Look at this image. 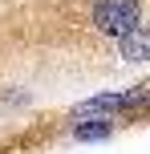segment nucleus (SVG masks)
I'll list each match as a JSON object with an SVG mask.
<instances>
[{"label":"nucleus","instance_id":"obj_3","mask_svg":"<svg viewBox=\"0 0 150 154\" xmlns=\"http://www.w3.org/2000/svg\"><path fill=\"white\" fill-rule=\"evenodd\" d=\"M122 57L126 61H146L150 57V29L146 24H138L130 37H122Z\"/></svg>","mask_w":150,"mask_h":154},{"label":"nucleus","instance_id":"obj_1","mask_svg":"<svg viewBox=\"0 0 150 154\" xmlns=\"http://www.w3.org/2000/svg\"><path fill=\"white\" fill-rule=\"evenodd\" d=\"M93 24L106 32V37H130V32L138 29V0H97L93 8Z\"/></svg>","mask_w":150,"mask_h":154},{"label":"nucleus","instance_id":"obj_2","mask_svg":"<svg viewBox=\"0 0 150 154\" xmlns=\"http://www.w3.org/2000/svg\"><path fill=\"white\" fill-rule=\"evenodd\" d=\"M146 101V89H126V93H102V97H89L77 106V114H114V109H134Z\"/></svg>","mask_w":150,"mask_h":154},{"label":"nucleus","instance_id":"obj_4","mask_svg":"<svg viewBox=\"0 0 150 154\" xmlns=\"http://www.w3.org/2000/svg\"><path fill=\"white\" fill-rule=\"evenodd\" d=\"M73 138H81V142L110 138V122H106V118H97V122H81V126H73Z\"/></svg>","mask_w":150,"mask_h":154}]
</instances>
